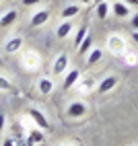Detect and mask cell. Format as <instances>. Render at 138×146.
Listing matches in <instances>:
<instances>
[{
	"label": "cell",
	"instance_id": "cell-1",
	"mask_svg": "<svg viewBox=\"0 0 138 146\" xmlns=\"http://www.w3.org/2000/svg\"><path fill=\"white\" fill-rule=\"evenodd\" d=\"M29 117L35 121V125L39 130H47V132H50V121H47V117L37 109V107H31V109H29Z\"/></svg>",
	"mask_w": 138,
	"mask_h": 146
},
{
	"label": "cell",
	"instance_id": "cell-2",
	"mask_svg": "<svg viewBox=\"0 0 138 146\" xmlns=\"http://www.w3.org/2000/svg\"><path fill=\"white\" fill-rule=\"evenodd\" d=\"M85 113H87V105L83 101H72L70 105H68V109H66V115H68V117H72V119L83 117Z\"/></svg>",
	"mask_w": 138,
	"mask_h": 146
},
{
	"label": "cell",
	"instance_id": "cell-3",
	"mask_svg": "<svg viewBox=\"0 0 138 146\" xmlns=\"http://www.w3.org/2000/svg\"><path fill=\"white\" fill-rule=\"evenodd\" d=\"M107 47H109L113 54H124V50H126V41L122 39L120 35H111L109 39H107Z\"/></svg>",
	"mask_w": 138,
	"mask_h": 146
},
{
	"label": "cell",
	"instance_id": "cell-4",
	"mask_svg": "<svg viewBox=\"0 0 138 146\" xmlns=\"http://www.w3.org/2000/svg\"><path fill=\"white\" fill-rule=\"evenodd\" d=\"M115 84H117V76H105V78L97 84V93H99V95H105V93H109Z\"/></svg>",
	"mask_w": 138,
	"mask_h": 146
},
{
	"label": "cell",
	"instance_id": "cell-5",
	"mask_svg": "<svg viewBox=\"0 0 138 146\" xmlns=\"http://www.w3.org/2000/svg\"><path fill=\"white\" fill-rule=\"evenodd\" d=\"M78 78H81V72L78 70H68L66 76H64V82H62V89L68 91V89H72V86L78 82Z\"/></svg>",
	"mask_w": 138,
	"mask_h": 146
},
{
	"label": "cell",
	"instance_id": "cell-6",
	"mask_svg": "<svg viewBox=\"0 0 138 146\" xmlns=\"http://www.w3.org/2000/svg\"><path fill=\"white\" fill-rule=\"evenodd\" d=\"M17 19H19V13L15 11V8H13V11H6V13L0 15V27H2V29L11 27V25L17 21Z\"/></svg>",
	"mask_w": 138,
	"mask_h": 146
},
{
	"label": "cell",
	"instance_id": "cell-7",
	"mask_svg": "<svg viewBox=\"0 0 138 146\" xmlns=\"http://www.w3.org/2000/svg\"><path fill=\"white\" fill-rule=\"evenodd\" d=\"M47 19H50V11H37V13L31 17V27H41V25H45Z\"/></svg>",
	"mask_w": 138,
	"mask_h": 146
},
{
	"label": "cell",
	"instance_id": "cell-8",
	"mask_svg": "<svg viewBox=\"0 0 138 146\" xmlns=\"http://www.w3.org/2000/svg\"><path fill=\"white\" fill-rule=\"evenodd\" d=\"M68 68V56L66 54H60L54 62V74H64V70Z\"/></svg>",
	"mask_w": 138,
	"mask_h": 146
},
{
	"label": "cell",
	"instance_id": "cell-9",
	"mask_svg": "<svg viewBox=\"0 0 138 146\" xmlns=\"http://www.w3.org/2000/svg\"><path fill=\"white\" fill-rule=\"evenodd\" d=\"M45 140V136H43V132L41 130H31L29 132V138H27V146H35V144H41Z\"/></svg>",
	"mask_w": 138,
	"mask_h": 146
},
{
	"label": "cell",
	"instance_id": "cell-10",
	"mask_svg": "<svg viewBox=\"0 0 138 146\" xmlns=\"http://www.w3.org/2000/svg\"><path fill=\"white\" fill-rule=\"evenodd\" d=\"M37 86H39V93H41V95H50L54 91V80L47 78V76H43V78H39Z\"/></svg>",
	"mask_w": 138,
	"mask_h": 146
},
{
	"label": "cell",
	"instance_id": "cell-11",
	"mask_svg": "<svg viewBox=\"0 0 138 146\" xmlns=\"http://www.w3.org/2000/svg\"><path fill=\"white\" fill-rule=\"evenodd\" d=\"M21 45H23V37H11V39L6 41L4 50H6L8 54H15V52L21 50Z\"/></svg>",
	"mask_w": 138,
	"mask_h": 146
},
{
	"label": "cell",
	"instance_id": "cell-12",
	"mask_svg": "<svg viewBox=\"0 0 138 146\" xmlns=\"http://www.w3.org/2000/svg\"><path fill=\"white\" fill-rule=\"evenodd\" d=\"M78 13H81V6H78V4H68V6H64V8H62L60 17L64 19V21H68L70 17H76Z\"/></svg>",
	"mask_w": 138,
	"mask_h": 146
},
{
	"label": "cell",
	"instance_id": "cell-13",
	"mask_svg": "<svg viewBox=\"0 0 138 146\" xmlns=\"http://www.w3.org/2000/svg\"><path fill=\"white\" fill-rule=\"evenodd\" d=\"M70 31H72V23L70 21H64L60 27L56 29V37H58V39H66V37L70 35Z\"/></svg>",
	"mask_w": 138,
	"mask_h": 146
},
{
	"label": "cell",
	"instance_id": "cell-14",
	"mask_svg": "<svg viewBox=\"0 0 138 146\" xmlns=\"http://www.w3.org/2000/svg\"><path fill=\"white\" fill-rule=\"evenodd\" d=\"M113 15L120 17V19L130 17V6H126L124 2H113Z\"/></svg>",
	"mask_w": 138,
	"mask_h": 146
},
{
	"label": "cell",
	"instance_id": "cell-15",
	"mask_svg": "<svg viewBox=\"0 0 138 146\" xmlns=\"http://www.w3.org/2000/svg\"><path fill=\"white\" fill-rule=\"evenodd\" d=\"M103 58V50H99V47H95V50H91L89 52V58H87V64L89 66H95L97 62H99Z\"/></svg>",
	"mask_w": 138,
	"mask_h": 146
},
{
	"label": "cell",
	"instance_id": "cell-16",
	"mask_svg": "<svg viewBox=\"0 0 138 146\" xmlns=\"http://www.w3.org/2000/svg\"><path fill=\"white\" fill-rule=\"evenodd\" d=\"M107 15H109V4L105 0L97 2V19H107Z\"/></svg>",
	"mask_w": 138,
	"mask_h": 146
},
{
	"label": "cell",
	"instance_id": "cell-17",
	"mask_svg": "<svg viewBox=\"0 0 138 146\" xmlns=\"http://www.w3.org/2000/svg\"><path fill=\"white\" fill-rule=\"evenodd\" d=\"M91 45H93V37H91V35H87L85 39L81 41V45L76 47V50L81 52V54H87V52H91Z\"/></svg>",
	"mask_w": 138,
	"mask_h": 146
},
{
	"label": "cell",
	"instance_id": "cell-18",
	"mask_svg": "<svg viewBox=\"0 0 138 146\" xmlns=\"http://www.w3.org/2000/svg\"><path fill=\"white\" fill-rule=\"evenodd\" d=\"M87 33H89L87 25H85V27H81V29L76 31V35H74V47H78V45H81V41H83L85 37H87Z\"/></svg>",
	"mask_w": 138,
	"mask_h": 146
},
{
	"label": "cell",
	"instance_id": "cell-19",
	"mask_svg": "<svg viewBox=\"0 0 138 146\" xmlns=\"http://www.w3.org/2000/svg\"><path fill=\"white\" fill-rule=\"evenodd\" d=\"M93 86H95V80H93V78H85V80H83V86L78 84V89H81L83 93H89Z\"/></svg>",
	"mask_w": 138,
	"mask_h": 146
},
{
	"label": "cell",
	"instance_id": "cell-20",
	"mask_svg": "<svg viewBox=\"0 0 138 146\" xmlns=\"http://www.w3.org/2000/svg\"><path fill=\"white\" fill-rule=\"evenodd\" d=\"M0 91H13V84L8 78H4V76H0Z\"/></svg>",
	"mask_w": 138,
	"mask_h": 146
},
{
	"label": "cell",
	"instance_id": "cell-21",
	"mask_svg": "<svg viewBox=\"0 0 138 146\" xmlns=\"http://www.w3.org/2000/svg\"><path fill=\"white\" fill-rule=\"evenodd\" d=\"M132 19H130V25H132V29H134V31H138V13L136 15H130Z\"/></svg>",
	"mask_w": 138,
	"mask_h": 146
},
{
	"label": "cell",
	"instance_id": "cell-22",
	"mask_svg": "<svg viewBox=\"0 0 138 146\" xmlns=\"http://www.w3.org/2000/svg\"><path fill=\"white\" fill-rule=\"evenodd\" d=\"M23 2V6H35V4H39L41 0H21Z\"/></svg>",
	"mask_w": 138,
	"mask_h": 146
},
{
	"label": "cell",
	"instance_id": "cell-23",
	"mask_svg": "<svg viewBox=\"0 0 138 146\" xmlns=\"http://www.w3.org/2000/svg\"><path fill=\"white\" fill-rule=\"evenodd\" d=\"M4 123H6V115H4L2 111H0V132L4 130Z\"/></svg>",
	"mask_w": 138,
	"mask_h": 146
},
{
	"label": "cell",
	"instance_id": "cell-24",
	"mask_svg": "<svg viewBox=\"0 0 138 146\" xmlns=\"http://www.w3.org/2000/svg\"><path fill=\"white\" fill-rule=\"evenodd\" d=\"M2 146H15V142H13V138H6V140H4V144H2Z\"/></svg>",
	"mask_w": 138,
	"mask_h": 146
},
{
	"label": "cell",
	"instance_id": "cell-25",
	"mask_svg": "<svg viewBox=\"0 0 138 146\" xmlns=\"http://www.w3.org/2000/svg\"><path fill=\"white\" fill-rule=\"evenodd\" d=\"M124 2H128V4H132V6L138 8V0H124Z\"/></svg>",
	"mask_w": 138,
	"mask_h": 146
},
{
	"label": "cell",
	"instance_id": "cell-26",
	"mask_svg": "<svg viewBox=\"0 0 138 146\" xmlns=\"http://www.w3.org/2000/svg\"><path fill=\"white\" fill-rule=\"evenodd\" d=\"M132 39H134V41L138 43V31H134V33H132Z\"/></svg>",
	"mask_w": 138,
	"mask_h": 146
},
{
	"label": "cell",
	"instance_id": "cell-27",
	"mask_svg": "<svg viewBox=\"0 0 138 146\" xmlns=\"http://www.w3.org/2000/svg\"><path fill=\"white\" fill-rule=\"evenodd\" d=\"M81 2H83V4H89V2H93V0H81Z\"/></svg>",
	"mask_w": 138,
	"mask_h": 146
},
{
	"label": "cell",
	"instance_id": "cell-28",
	"mask_svg": "<svg viewBox=\"0 0 138 146\" xmlns=\"http://www.w3.org/2000/svg\"><path fill=\"white\" fill-rule=\"evenodd\" d=\"M60 146H74V144H60Z\"/></svg>",
	"mask_w": 138,
	"mask_h": 146
},
{
	"label": "cell",
	"instance_id": "cell-29",
	"mask_svg": "<svg viewBox=\"0 0 138 146\" xmlns=\"http://www.w3.org/2000/svg\"><path fill=\"white\" fill-rule=\"evenodd\" d=\"M35 146H43V142H41V144H35Z\"/></svg>",
	"mask_w": 138,
	"mask_h": 146
},
{
	"label": "cell",
	"instance_id": "cell-30",
	"mask_svg": "<svg viewBox=\"0 0 138 146\" xmlns=\"http://www.w3.org/2000/svg\"><path fill=\"white\" fill-rule=\"evenodd\" d=\"M0 15H2V11H0Z\"/></svg>",
	"mask_w": 138,
	"mask_h": 146
}]
</instances>
